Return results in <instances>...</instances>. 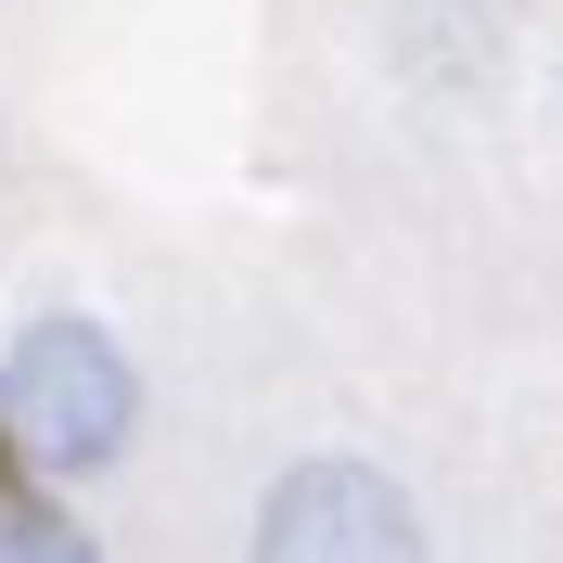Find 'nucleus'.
I'll return each instance as SVG.
<instances>
[{"instance_id":"obj_1","label":"nucleus","mask_w":563,"mask_h":563,"mask_svg":"<svg viewBox=\"0 0 563 563\" xmlns=\"http://www.w3.org/2000/svg\"><path fill=\"white\" fill-rule=\"evenodd\" d=\"M141 449V358L115 320L90 308H38L0 333V461L13 487H90Z\"/></svg>"},{"instance_id":"obj_2","label":"nucleus","mask_w":563,"mask_h":563,"mask_svg":"<svg viewBox=\"0 0 563 563\" xmlns=\"http://www.w3.org/2000/svg\"><path fill=\"white\" fill-rule=\"evenodd\" d=\"M244 563H422V512L385 461L308 449L269 474V499L244 526Z\"/></svg>"},{"instance_id":"obj_3","label":"nucleus","mask_w":563,"mask_h":563,"mask_svg":"<svg viewBox=\"0 0 563 563\" xmlns=\"http://www.w3.org/2000/svg\"><path fill=\"white\" fill-rule=\"evenodd\" d=\"M0 563H103V538L77 526L52 487H0Z\"/></svg>"}]
</instances>
